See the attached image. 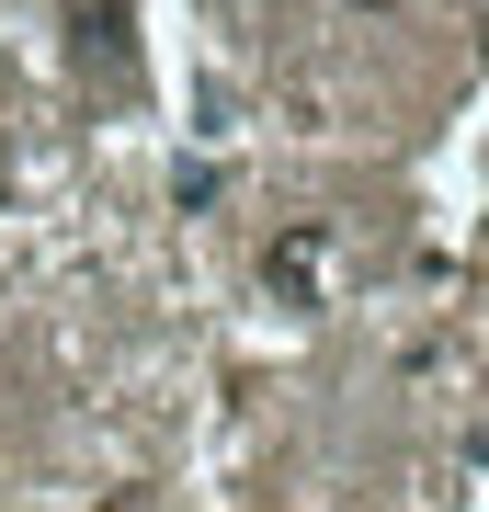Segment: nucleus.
<instances>
[{
	"label": "nucleus",
	"mask_w": 489,
	"mask_h": 512,
	"mask_svg": "<svg viewBox=\"0 0 489 512\" xmlns=\"http://www.w3.org/2000/svg\"><path fill=\"white\" fill-rule=\"evenodd\" d=\"M330 274H342V251H330V228H285V239L262 251V285L285 296V308H319V296H330Z\"/></svg>",
	"instance_id": "nucleus-1"
},
{
	"label": "nucleus",
	"mask_w": 489,
	"mask_h": 512,
	"mask_svg": "<svg viewBox=\"0 0 489 512\" xmlns=\"http://www.w3.org/2000/svg\"><path fill=\"white\" fill-rule=\"evenodd\" d=\"M80 69L126 80V0H80Z\"/></svg>",
	"instance_id": "nucleus-2"
},
{
	"label": "nucleus",
	"mask_w": 489,
	"mask_h": 512,
	"mask_svg": "<svg viewBox=\"0 0 489 512\" xmlns=\"http://www.w3.org/2000/svg\"><path fill=\"white\" fill-rule=\"evenodd\" d=\"M353 12H399V0H353Z\"/></svg>",
	"instance_id": "nucleus-3"
}]
</instances>
